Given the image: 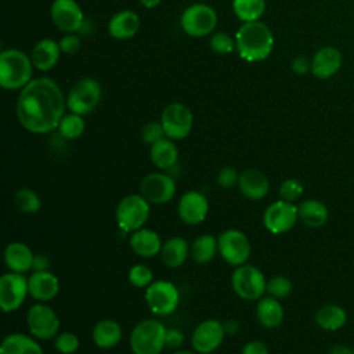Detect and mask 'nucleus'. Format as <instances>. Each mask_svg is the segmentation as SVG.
<instances>
[{"label":"nucleus","mask_w":354,"mask_h":354,"mask_svg":"<svg viewBox=\"0 0 354 354\" xmlns=\"http://www.w3.org/2000/svg\"><path fill=\"white\" fill-rule=\"evenodd\" d=\"M65 108L66 98L58 83L51 77H36L21 88L15 113L25 130L46 134L58 129Z\"/></svg>","instance_id":"obj_1"},{"label":"nucleus","mask_w":354,"mask_h":354,"mask_svg":"<svg viewBox=\"0 0 354 354\" xmlns=\"http://www.w3.org/2000/svg\"><path fill=\"white\" fill-rule=\"evenodd\" d=\"M274 35L268 25L259 21L242 22L235 33L236 51L248 62H260L274 50Z\"/></svg>","instance_id":"obj_2"},{"label":"nucleus","mask_w":354,"mask_h":354,"mask_svg":"<svg viewBox=\"0 0 354 354\" xmlns=\"http://www.w3.org/2000/svg\"><path fill=\"white\" fill-rule=\"evenodd\" d=\"M33 73V62L29 55L18 48L3 50L0 54V86L6 90L24 88Z\"/></svg>","instance_id":"obj_3"},{"label":"nucleus","mask_w":354,"mask_h":354,"mask_svg":"<svg viewBox=\"0 0 354 354\" xmlns=\"http://www.w3.org/2000/svg\"><path fill=\"white\" fill-rule=\"evenodd\" d=\"M166 326L155 318H145L136 324L130 333L133 354H160L166 347Z\"/></svg>","instance_id":"obj_4"},{"label":"nucleus","mask_w":354,"mask_h":354,"mask_svg":"<svg viewBox=\"0 0 354 354\" xmlns=\"http://www.w3.org/2000/svg\"><path fill=\"white\" fill-rule=\"evenodd\" d=\"M149 213L151 203L141 194H129L116 205L115 218L122 231L131 234L145 225Z\"/></svg>","instance_id":"obj_5"},{"label":"nucleus","mask_w":354,"mask_h":354,"mask_svg":"<svg viewBox=\"0 0 354 354\" xmlns=\"http://www.w3.org/2000/svg\"><path fill=\"white\" fill-rule=\"evenodd\" d=\"M149 311L158 317L173 314L180 304L178 288L167 279H155L144 293Z\"/></svg>","instance_id":"obj_6"},{"label":"nucleus","mask_w":354,"mask_h":354,"mask_svg":"<svg viewBox=\"0 0 354 354\" xmlns=\"http://www.w3.org/2000/svg\"><path fill=\"white\" fill-rule=\"evenodd\" d=\"M231 285L234 292L248 301L259 300L267 292L264 274L257 267L248 263L235 267L231 275Z\"/></svg>","instance_id":"obj_7"},{"label":"nucleus","mask_w":354,"mask_h":354,"mask_svg":"<svg viewBox=\"0 0 354 354\" xmlns=\"http://www.w3.org/2000/svg\"><path fill=\"white\" fill-rule=\"evenodd\" d=\"M102 90L100 83L93 77L79 79L66 95V108L77 115L91 113L100 104Z\"/></svg>","instance_id":"obj_8"},{"label":"nucleus","mask_w":354,"mask_h":354,"mask_svg":"<svg viewBox=\"0 0 354 354\" xmlns=\"http://www.w3.org/2000/svg\"><path fill=\"white\" fill-rule=\"evenodd\" d=\"M26 325L29 333L37 340H50L58 335L61 321L53 307L39 301L28 310Z\"/></svg>","instance_id":"obj_9"},{"label":"nucleus","mask_w":354,"mask_h":354,"mask_svg":"<svg viewBox=\"0 0 354 354\" xmlns=\"http://www.w3.org/2000/svg\"><path fill=\"white\" fill-rule=\"evenodd\" d=\"M180 24L188 36L203 37L214 30L217 25V14L210 6L196 3L183 11Z\"/></svg>","instance_id":"obj_10"},{"label":"nucleus","mask_w":354,"mask_h":354,"mask_svg":"<svg viewBox=\"0 0 354 354\" xmlns=\"http://www.w3.org/2000/svg\"><path fill=\"white\" fill-rule=\"evenodd\" d=\"M217 242L218 253L227 264L238 267L248 263L252 246L246 234L239 230H225L217 236Z\"/></svg>","instance_id":"obj_11"},{"label":"nucleus","mask_w":354,"mask_h":354,"mask_svg":"<svg viewBox=\"0 0 354 354\" xmlns=\"http://www.w3.org/2000/svg\"><path fill=\"white\" fill-rule=\"evenodd\" d=\"M165 134L173 141L184 140L192 130L194 116L191 109L181 102H171L165 106L160 115Z\"/></svg>","instance_id":"obj_12"},{"label":"nucleus","mask_w":354,"mask_h":354,"mask_svg":"<svg viewBox=\"0 0 354 354\" xmlns=\"http://www.w3.org/2000/svg\"><path fill=\"white\" fill-rule=\"evenodd\" d=\"M29 295V282L25 274L6 272L0 278V307L4 313L17 311Z\"/></svg>","instance_id":"obj_13"},{"label":"nucleus","mask_w":354,"mask_h":354,"mask_svg":"<svg viewBox=\"0 0 354 354\" xmlns=\"http://www.w3.org/2000/svg\"><path fill=\"white\" fill-rule=\"evenodd\" d=\"M299 220V210L295 203L286 201H275L270 203L263 213V225L274 235L290 231Z\"/></svg>","instance_id":"obj_14"},{"label":"nucleus","mask_w":354,"mask_h":354,"mask_svg":"<svg viewBox=\"0 0 354 354\" xmlns=\"http://www.w3.org/2000/svg\"><path fill=\"white\" fill-rule=\"evenodd\" d=\"M177 184L171 176L162 171L147 174L140 183V194L151 205H163L176 196Z\"/></svg>","instance_id":"obj_15"},{"label":"nucleus","mask_w":354,"mask_h":354,"mask_svg":"<svg viewBox=\"0 0 354 354\" xmlns=\"http://www.w3.org/2000/svg\"><path fill=\"white\" fill-rule=\"evenodd\" d=\"M225 337L224 324L217 319H205L198 324L191 335V346L195 353L210 354L216 351Z\"/></svg>","instance_id":"obj_16"},{"label":"nucleus","mask_w":354,"mask_h":354,"mask_svg":"<svg viewBox=\"0 0 354 354\" xmlns=\"http://www.w3.org/2000/svg\"><path fill=\"white\" fill-rule=\"evenodd\" d=\"M53 24L65 33H75L82 29L84 15L76 0H54L50 7Z\"/></svg>","instance_id":"obj_17"},{"label":"nucleus","mask_w":354,"mask_h":354,"mask_svg":"<svg viewBox=\"0 0 354 354\" xmlns=\"http://www.w3.org/2000/svg\"><path fill=\"white\" fill-rule=\"evenodd\" d=\"M177 213L180 220L187 225L201 224L207 217L209 201L202 192L189 189L180 196Z\"/></svg>","instance_id":"obj_18"},{"label":"nucleus","mask_w":354,"mask_h":354,"mask_svg":"<svg viewBox=\"0 0 354 354\" xmlns=\"http://www.w3.org/2000/svg\"><path fill=\"white\" fill-rule=\"evenodd\" d=\"M343 65V55L337 47H321L311 58V73L319 80L333 77Z\"/></svg>","instance_id":"obj_19"},{"label":"nucleus","mask_w":354,"mask_h":354,"mask_svg":"<svg viewBox=\"0 0 354 354\" xmlns=\"http://www.w3.org/2000/svg\"><path fill=\"white\" fill-rule=\"evenodd\" d=\"M29 296L40 303L50 301L57 297L59 292V279L48 270L33 271L28 278Z\"/></svg>","instance_id":"obj_20"},{"label":"nucleus","mask_w":354,"mask_h":354,"mask_svg":"<svg viewBox=\"0 0 354 354\" xmlns=\"http://www.w3.org/2000/svg\"><path fill=\"white\" fill-rule=\"evenodd\" d=\"M238 188L245 198L252 201H260L267 196L270 189V181L261 170L249 167L239 173Z\"/></svg>","instance_id":"obj_21"},{"label":"nucleus","mask_w":354,"mask_h":354,"mask_svg":"<svg viewBox=\"0 0 354 354\" xmlns=\"http://www.w3.org/2000/svg\"><path fill=\"white\" fill-rule=\"evenodd\" d=\"M4 263L10 271L19 272V274H26L33 268V259L35 253L32 249L19 241L10 242L3 253Z\"/></svg>","instance_id":"obj_22"},{"label":"nucleus","mask_w":354,"mask_h":354,"mask_svg":"<svg viewBox=\"0 0 354 354\" xmlns=\"http://www.w3.org/2000/svg\"><path fill=\"white\" fill-rule=\"evenodd\" d=\"M129 243H130L131 250L137 256L145 257V259L159 254L162 250V245H163L160 235L156 231L145 228V227L131 232Z\"/></svg>","instance_id":"obj_23"},{"label":"nucleus","mask_w":354,"mask_h":354,"mask_svg":"<svg viewBox=\"0 0 354 354\" xmlns=\"http://www.w3.org/2000/svg\"><path fill=\"white\" fill-rule=\"evenodd\" d=\"M61 53L62 51L59 48L58 41L50 37H44L35 44L30 53V58L35 68H37L41 72H47L58 64Z\"/></svg>","instance_id":"obj_24"},{"label":"nucleus","mask_w":354,"mask_h":354,"mask_svg":"<svg viewBox=\"0 0 354 354\" xmlns=\"http://www.w3.org/2000/svg\"><path fill=\"white\" fill-rule=\"evenodd\" d=\"M140 17L131 10H122L113 14L108 22V33L118 40L133 37L140 29Z\"/></svg>","instance_id":"obj_25"},{"label":"nucleus","mask_w":354,"mask_h":354,"mask_svg":"<svg viewBox=\"0 0 354 354\" xmlns=\"http://www.w3.org/2000/svg\"><path fill=\"white\" fill-rule=\"evenodd\" d=\"M0 354H44V350L32 335L15 332L3 337Z\"/></svg>","instance_id":"obj_26"},{"label":"nucleus","mask_w":354,"mask_h":354,"mask_svg":"<svg viewBox=\"0 0 354 354\" xmlns=\"http://www.w3.org/2000/svg\"><path fill=\"white\" fill-rule=\"evenodd\" d=\"M283 307L278 299L267 295L259 299L256 304V317L261 326L267 329L278 328L283 321Z\"/></svg>","instance_id":"obj_27"},{"label":"nucleus","mask_w":354,"mask_h":354,"mask_svg":"<svg viewBox=\"0 0 354 354\" xmlns=\"http://www.w3.org/2000/svg\"><path fill=\"white\" fill-rule=\"evenodd\" d=\"M159 254L165 266L177 268L183 266L191 254V245L183 236H170L166 242H163Z\"/></svg>","instance_id":"obj_28"},{"label":"nucleus","mask_w":354,"mask_h":354,"mask_svg":"<svg viewBox=\"0 0 354 354\" xmlns=\"http://www.w3.org/2000/svg\"><path fill=\"white\" fill-rule=\"evenodd\" d=\"M123 330L118 321L115 319H101L93 328V342L97 347L102 350L113 348L122 339Z\"/></svg>","instance_id":"obj_29"},{"label":"nucleus","mask_w":354,"mask_h":354,"mask_svg":"<svg viewBox=\"0 0 354 354\" xmlns=\"http://www.w3.org/2000/svg\"><path fill=\"white\" fill-rule=\"evenodd\" d=\"M299 220L308 228H321L329 218L326 205L318 199H306L297 206Z\"/></svg>","instance_id":"obj_30"},{"label":"nucleus","mask_w":354,"mask_h":354,"mask_svg":"<svg viewBox=\"0 0 354 354\" xmlns=\"http://www.w3.org/2000/svg\"><path fill=\"white\" fill-rule=\"evenodd\" d=\"M151 162L160 170H170L177 165L178 149L173 140L165 137L149 148Z\"/></svg>","instance_id":"obj_31"},{"label":"nucleus","mask_w":354,"mask_h":354,"mask_svg":"<svg viewBox=\"0 0 354 354\" xmlns=\"http://www.w3.org/2000/svg\"><path fill=\"white\" fill-rule=\"evenodd\" d=\"M315 322L321 329L326 332H335L346 325L347 313L339 304H324L315 313Z\"/></svg>","instance_id":"obj_32"},{"label":"nucleus","mask_w":354,"mask_h":354,"mask_svg":"<svg viewBox=\"0 0 354 354\" xmlns=\"http://www.w3.org/2000/svg\"><path fill=\"white\" fill-rule=\"evenodd\" d=\"M218 252L217 236L212 234H202L191 243V257L196 264L210 263Z\"/></svg>","instance_id":"obj_33"},{"label":"nucleus","mask_w":354,"mask_h":354,"mask_svg":"<svg viewBox=\"0 0 354 354\" xmlns=\"http://www.w3.org/2000/svg\"><path fill=\"white\" fill-rule=\"evenodd\" d=\"M232 11L242 22L259 21L266 11V0H232Z\"/></svg>","instance_id":"obj_34"},{"label":"nucleus","mask_w":354,"mask_h":354,"mask_svg":"<svg viewBox=\"0 0 354 354\" xmlns=\"http://www.w3.org/2000/svg\"><path fill=\"white\" fill-rule=\"evenodd\" d=\"M14 206L25 214H36L41 209V199L36 191L30 188H19L12 198Z\"/></svg>","instance_id":"obj_35"},{"label":"nucleus","mask_w":354,"mask_h":354,"mask_svg":"<svg viewBox=\"0 0 354 354\" xmlns=\"http://www.w3.org/2000/svg\"><path fill=\"white\" fill-rule=\"evenodd\" d=\"M86 129V122L82 115L69 112L64 115L58 124V133L65 138V140H76L82 137Z\"/></svg>","instance_id":"obj_36"},{"label":"nucleus","mask_w":354,"mask_h":354,"mask_svg":"<svg viewBox=\"0 0 354 354\" xmlns=\"http://www.w3.org/2000/svg\"><path fill=\"white\" fill-rule=\"evenodd\" d=\"M127 278L133 286L140 288V289H147L155 281L152 270L148 266L141 264V263L130 267Z\"/></svg>","instance_id":"obj_37"},{"label":"nucleus","mask_w":354,"mask_h":354,"mask_svg":"<svg viewBox=\"0 0 354 354\" xmlns=\"http://www.w3.org/2000/svg\"><path fill=\"white\" fill-rule=\"evenodd\" d=\"M292 288L293 286L290 279L283 275H277L267 281V293L278 300L288 297L292 292Z\"/></svg>","instance_id":"obj_38"},{"label":"nucleus","mask_w":354,"mask_h":354,"mask_svg":"<svg viewBox=\"0 0 354 354\" xmlns=\"http://www.w3.org/2000/svg\"><path fill=\"white\" fill-rule=\"evenodd\" d=\"M303 192H304V187L297 178H286L279 185V198L290 203H295L296 201H299Z\"/></svg>","instance_id":"obj_39"},{"label":"nucleus","mask_w":354,"mask_h":354,"mask_svg":"<svg viewBox=\"0 0 354 354\" xmlns=\"http://www.w3.org/2000/svg\"><path fill=\"white\" fill-rule=\"evenodd\" d=\"M54 346L61 354H73L79 350L80 340L73 332H62L54 337Z\"/></svg>","instance_id":"obj_40"},{"label":"nucleus","mask_w":354,"mask_h":354,"mask_svg":"<svg viewBox=\"0 0 354 354\" xmlns=\"http://www.w3.org/2000/svg\"><path fill=\"white\" fill-rule=\"evenodd\" d=\"M210 48L217 54H230L236 50L235 37L227 32H217L210 37Z\"/></svg>","instance_id":"obj_41"},{"label":"nucleus","mask_w":354,"mask_h":354,"mask_svg":"<svg viewBox=\"0 0 354 354\" xmlns=\"http://www.w3.org/2000/svg\"><path fill=\"white\" fill-rule=\"evenodd\" d=\"M166 134H165V130H163V126L159 122H148L142 130H141V138L144 142L152 145L155 142H158L159 140L165 138Z\"/></svg>","instance_id":"obj_42"},{"label":"nucleus","mask_w":354,"mask_h":354,"mask_svg":"<svg viewBox=\"0 0 354 354\" xmlns=\"http://www.w3.org/2000/svg\"><path fill=\"white\" fill-rule=\"evenodd\" d=\"M239 181V173L234 167H223L217 173V184L223 188H232L238 185Z\"/></svg>","instance_id":"obj_43"},{"label":"nucleus","mask_w":354,"mask_h":354,"mask_svg":"<svg viewBox=\"0 0 354 354\" xmlns=\"http://www.w3.org/2000/svg\"><path fill=\"white\" fill-rule=\"evenodd\" d=\"M58 43H59L61 51L68 55H73L80 48V39L75 33H66L65 36L61 37V40Z\"/></svg>","instance_id":"obj_44"},{"label":"nucleus","mask_w":354,"mask_h":354,"mask_svg":"<svg viewBox=\"0 0 354 354\" xmlns=\"http://www.w3.org/2000/svg\"><path fill=\"white\" fill-rule=\"evenodd\" d=\"M166 347L171 350H180L185 342V336L180 329L169 328L166 329Z\"/></svg>","instance_id":"obj_45"},{"label":"nucleus","mask_w":354,"mask_h":354,"mask_svg":"<svg viewBox=\"0 0 354 354\" xmlns=\"http://www.w3.org/2000/svg\"><path fill=\"white\" fill-rule=\"evenodd\" d=\"M290 69L296 75H304L307 72H311V59L303 55H296L290 62Z\"/></svg>","instance_id":"obj_46"},{"label":"nucleus","mask_w":354,"mask_h":354,"mask_svg":"<svg viewBox=\"0 0 354 354\" xmlns=\"http://www.w3.org/2000/svg\"><path fill=\"white\" fill-rule=\"evenodd\" d=\"M241 354H268V347L260 340H250L242 347Z\"/></svg>","instance_id":"obj_47"},{"label":"nucleus","mask_w":354,"mask_h":354,"mask_svg":"<svg viewBox=\"0 0 354 354\" xmlns=\"http://www.w3.org/2000/svg\"><path fill=\"white\" fill-rule=\"evenodd\" d=\"M50 267V260L46 254L43 253H36L35 259H33V271H44L48 270Z\"/></svg>","instance_id":"obj_48"},{"label":"nucleus","mask_w":354,"mask_h":354,"mask_svg":"<svg viewBox=\"0 0 354 354\" xmlns=\"http://www.w3.org/2000/svg\"><path fill=\"white\" fill-rule=\"evenodd\" d=\"M328 354H353V347H348L347 344L343 343H337L329 348Z\"/></svg>","instance_id":"obj_49"},{"label":"nucleus","mask_w":354,"mask_h":354,"mask_svg":"<svg viewBox=\"0 0 354 354\" xmlns=\"http://www.w3.org/2000/svg\"><path fill=\"white\" fill-rule=\"evenodd\" d=\"M224 330H225V335L227 333H236V330H238V324L235 322V321H227L225 324H224Z\"/></svg>","instance_id":"obj_50"},{"label":"nucleus","mask_w":354,"mask_h":354,"mask_svg":"<svg viewBox=\"0 0 354 354\" xmlns=\"http://www.w3.org/2000/svg\"><path fill=\"white\" fill-rule=\"evenodd\" d=\"M160 1H162V0H140L141 6L145 7V8H153V7L159 6Z\"/></svg>","instance_id":"obj_51"},{"label":"nucleus","mask_w":354,"mask_h":354,"mask_svg":"<svg viewBox=\"0 0 354 354\" xmlns=\"http://www.w3.org/2000/svg\"><path fill=\"white\" fill-rule=\"evenodd\" d=\"M174 354H195V353L189 351V350H176Z\"/></svg>","instance_id":"obj_52"},{"label":"nucleus","mask_w":354,"mask_h":354,"mask_svg":"<svg viewBox=\"0 0 354 354\" xmlns=\"http://www.w3.org/2000/svg\"><path fill=\"white\" fill-rule=\"evenodd\" d=\"M353 354H354V347H353Z\"/></svg>","instance_id":"obj_53"}]
</instances>
